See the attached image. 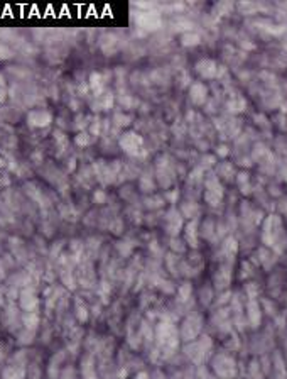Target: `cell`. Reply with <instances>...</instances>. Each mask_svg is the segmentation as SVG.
Returning a JSON list of instances; mask_svg holds the SVG:
<instances>
[{"label": "cell", "mask_w": 287, "mask_h": 379, "mask_svg": "<svg viewBox=\"0 0 287 379\" xmlns=\"http://www.w3.org/2000/svg\"><path fill=\"white\" fill-rule=\"evenodd\" d=\"M37 303H39V300H37V294L34 289L24 288L22 291H20V308L22 310H25V312H36Z\"/></svg>", "instance_id": "1"}, {"label": "cell", "mask_w": 287, "mask_h": 379, "mask_svg": "<svg viewBox=\"0 0 287 379\" xmlns=\"http://www.w3.org/2000/svg\"><path fill=\"white\" fill-rule=\"evenodd\" d=\"M29 122L36 127H44L51 122V114L46 112V110H36L29 115Z\"/></svg>", "instance_id": "2"}, {"label": "cell", "mask_w": 287, "mask_h": 379, "mask_svg": "<svg viewBox=\"0 0 287 379\" xmlns=\"http://www.w3.org/2000/svg\"><path fill=\"white\" fill-rule=\"evenodd\" d=\"M60 379H74V372H73V369H65V371H61Z\"/></svg>", "instance_id": "3"}, {"label": "cell", "mask_w": 287, "mask_h": 379, "mask_svg": "<svg viewBox=\"0 0 287 379\" xmlns=\"http://www.w3.org/2000/svg\"><path fill=\"white\" fill-rule=\"evenodd\" d=\"M9 55H10V51L7 49V47L0 46V58H9Z\"/></svg>", "instance_id": "4"}, {"label": "cell", "mask_w": 287, "mask_h": 379, "mask_svg": "<svg viewBox=\"0 0 287 379\" xmlns=\"http://www.w3.org/2000/svg\"><path fill=\"white\" fill-rule=\"evenodd\" d=\"M31 379H39V371L36 369V372L33 371V376H31Z\"/></svg>", "instance_id": "5"}, {"label": "cell", "mask_w": 287, "mask_h": 379, "mask_svg": "<svg viewBox=\"0 0 287 379\" xmlns=\"http://www.w3.org/2000/svg\"><path fill=\"white\" fill-rule=\"evenodd\" d=\"M0 85H4V78H2V75H0Z\"/></svg>", "instance_id": "6"}]
</instances>
